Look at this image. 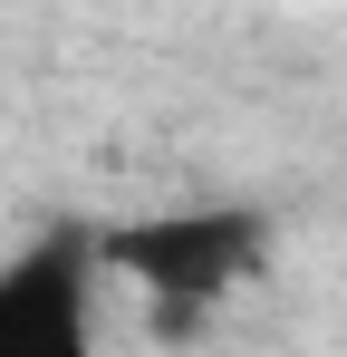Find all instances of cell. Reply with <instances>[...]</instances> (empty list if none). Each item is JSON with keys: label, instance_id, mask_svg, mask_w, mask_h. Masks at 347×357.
<instances>
[{"label": "cell", "instance_id": "cell-1", "mask_svg": "<svg viewBox=\"0 0 347 357\" xmlns=\"http://www.w3.org/2000/svg\"><path fill=\"white\" fill-rule=\"evenodd\" d=\"M261 261H270V213H251V203H183V213H145V222L97 232V271L155 299L164 338H193Z\"/></svg>", "mask_w": 347, "mask_h": 357}, {"label": "cell", "instance_id": "cell-2", "mask_svg": "<svg viewBox=\"0 0 347 357\" xmlns=\"http://www.w3.org/2000/svg\"><path fill=\"white\" fill-rule=\"evenodd\" d=\"M0 357H107V338H97V232L58 222L0 261Z\"/></svg>", "mask_w": 347, "mask_h": 357}]
</instances>
